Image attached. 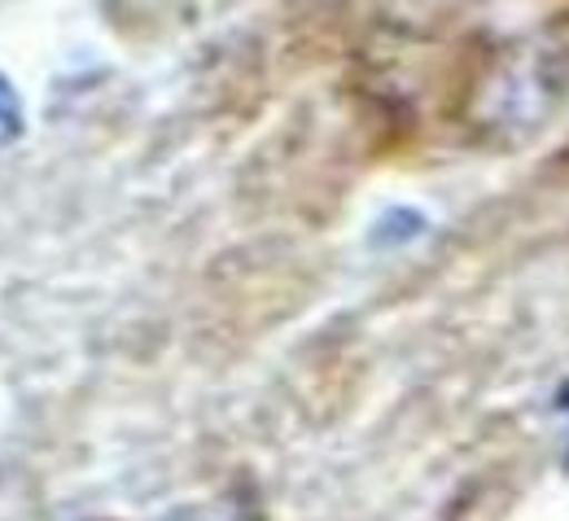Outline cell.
<instances>
[{"label": "cell", "mask_w": 569, "mask_h": 521, "mask_svg": "<svg viewBox=\"0 0 569 521\" xmlns=\"http://www.w3.org/2000/svg\"><path fill=\"white\" fill-rule=\"evenodd\" d=\"M18 132V97L9 92V83L0 79V141H9Z\"/></svg>", "instance_id": "obj_1"}]
</instances>
